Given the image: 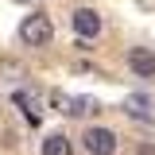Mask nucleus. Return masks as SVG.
Returning a JSON list of instances; mask_svg holds the SVG:
<instances>
[{"label": "nucleus", "mask_w": 155, "mask_h": 155, "mask_svg": "<svg viewBox=\"0 0 155 155\" xmlns=\"http://www.w3.org/2000/svg\"><path fill=\"white\" fill-rule=\"evenodd\" d=\"M19 39H23L27 47H47V43L54 39V23H51V16H43V12L27 16L23 23H19Z\"/></svg>", "instance_id": "nucleus-1"}, {"label": "nucleus", "mask_w": 155, "mask_h": 155, "mask_svg": "<svg viewBox=\"0 0 155 155\" xmlns=\"http://www.w3.org/2000/svg\"><path fill=\"white\" fill-rule=\"evenodd\" d=\"M124 113L128 116H151V101H147V97H128V101H124Z\"/></svg>", "instance_id": "nucleus-8"}, {"label": "nucleus", "mask_w": 155, "mask_h": 155, "mask_svg": "<svg viewBox=\"0 0 155 155\" xmlns=\"http://www.w3.org/2000/svg\"><path fill=\"white\" fill-rule=\"evenodd\" d=\"M93 113H101V105L93 97H74L70 101V116H93Z\"/></svg>", "instance_id": "nucleus-7"}, {"label": "nucleus", "mask_w": 155, "mask_h": 155, "mask_svg": "<svg viewBox=\"0 0 155 155\" xmlns=\"http://www.w3.org/2000/svg\"><path fill=\"white\" fill-rule=\"evenodd\" d=\"M128 66H132L136 78H155V54L147 47H132L128 51Z\"/></svg>", "instance_id": "nucleus-4"}, {"label": "nucleus", "mask_w": 155, "mask_h": 155, "mask_svg": "<svg viewBox=\"0 0 155 155\" xmlns=\"http://www.w3.org/2000/svg\"><path fill=\"white\" fill-rule=\"evenodd\" d=\"M12 105H16V109H23L31 124H39V116H43V109H39V97L31 93V89H16V93H12Z\"/></svg>", "instance_id": "nucleus-5"}, {"label": "nucleus", "mask_w": 155, "mask_h": 155, "mask_svg": "<svg viewBox=\"0 0 155 155\" xmlns=\"http://www.w3.org/2000/svg\"><path fill=\"white\" fill-rule=\"evenodd\" d=\"M140 155H155V147H147V143H140Z\"/></svg>", "instance_id": "nucleus-10"}, {"label": "nucleus", "mask_w": 155, "mask_h": 155, "mask_svg": "<svg viewBox=\"0 0 155 155\" xmlns=\"http://www.w3.org/2000/svg\"><path fill=\"white\" fill-rule=\"evenodd\" d=\"M43 155H74V147H70V136L51 132L47 140H43Z\"/></svg>", "instance_id": "nucleus-6"}, {"label": "nucleus", "mask_w": 155, "mask_h": 155, "mask_svg": "<svg viewBox=\"0 0 155 155\" xmlns=\"http://www.w3.org/2000/svg\"><path fill=\"white\" fill-rule=\"evenodd\" d=\"M70 101H74V97L58 93V89H54V93H51V105H58V113H66V116H70Z\"/></svg>", "instance_id": "nucleus-9"}, {"label": "nucleus", "mask_w": 155, "mask_h": 155, "mask_svg": "<svg viewBox=\"0 0 155 155\" xmlns=\"http://www.w3.org/2000/svg\"><path fill=\"white\" fill-rule=\"evenodd\" d=\"M81 143H85L89 155H113L116 151V136L109 128H89V132L81 136Z\"/></svg>", "instance_id": "nucleus-2"}, {"label": "nucleus", "mask_w": 155, "mask_h": 155, "mask_svg": "<svg viewBox=\"0 0 155 155\" xmlns=\"http://www.w3.org/2000/svg\"><path fill=\"white\" fill-rule=\"evenodd\" d=\"M74 31H78V39L101 35V16H97L93 8H78V12H74Z\"/></svg>", "instance_id": "nucleus-3"}, {"label": "nucleus", "mask_w": 155, "mask_h": 155, "mask_svg": "<svg viewBox=\"0 0 155 155\" xmlns=\"http://www.w3.org/2000/svg\"><path fill=\"white\" fill-rule=\"evenodd\" d=\"M19 4H27V0H19Z\"/></svg>", "instance_id": "nucleus-11"}]
</instances>
